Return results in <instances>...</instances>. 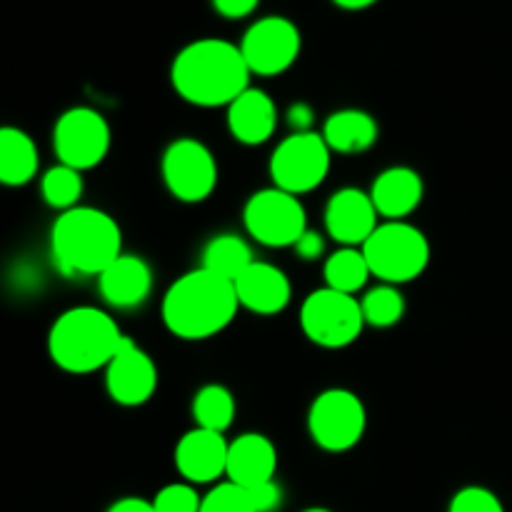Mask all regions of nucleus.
I'll return each mask as SVG.
<instances>
[{
    "mask_svg": "<svg viewBox=\"0 0 512 512\" xmlns=\"http://www.w3.org/2000/svg\"><path fill=\"white\" fill-rule=\"evenodd\" d=\"M300 48H303V38H300L298 25L283 15L255 20L240 40V50H243L250 73L263 75V78L285 73L298 60Z\"/></svg>",
    "mask_w": 512,
    "mask_h": 512,
    "instance_id": "nucleus-12",
    "label": "nucleus"
},
{
    "mask_svg": "<svg viewBox=\"0 0 512 512\" xmlns=\"http://www.w3.org/2000/svg\"><path fill=\"white\" fill-rule=\"evenodd\" d=\"M230 443L223 433L195 428L175 448V468L190 485H210L228 470Z\"/></svg>",
    "mask_w": 512,
    "mask_h": 512,
    "instance_id": "nucleus-15",
    "label": "nucleus"
},
{
    "mask_svg": "<svg viewBox=\"0 0 512 512\" xmlns=\"http://www.w3.org/2000/svg\"><path fill=\"white\" fill-rule=\"evenodd\" d=\"M378 210L370 193L343 188L325 205V233L345 248H363L378 228Z\"/></svg>",
    "mask_w": 512,
    "mask_h": 512,
    "instance_id": "nucleus-14",
    "label": "nucleus"
},
{
    "mask_svg": "<svg viewBox=\"0 0 512 512\" xmlns=\"http://www.w3.org/2000/svg\"><path fill=\"white\" fill-rule=\"evenodd\" d=\"M250 75L253 73L240 45L220 38H200L175 55L170 83L185 103L220 108L250 88Z\"/></svg>",
    "mask_w": 512,
    "mask_h": 512,
    "instance_id": "nucleus-1",
    "label": "nucleus"
},
{
    "mask_svg": "<svg viewBox=\"0 0 512 512\" xmlns=\"http://www.w3.org/2000/svg\"><path fill=\"white\" fill-rule=\"evenodd\" d=\"M165 188L180 203H203L218 185V163L208 145L195 138H178L160 160Z\"/></svg>",
    "mask_w": 512,
    "mask_h": 512,
    "instance_id": "nucleus-10",
    "label": "nucleus"
},
{
    "mask_svg": "<svg viewBox=\"0 0 512 512\" xmlns=\"http://www.w3.org/2000/svg\"><path fill=\"white\" fill-rule=\"evenodd\" d=\"M235 293H238L240 308L255 315L283 313L293 298L288 275L275 265L258 263V260L235 280Z\"/></svg>",
    "mask_w": 512,
    "mask_h": 512,
    "instance_id": "nucleus-16",
    "label": "nucleus"
},
{
    "mask_svg": "<svg viewBox=\"0 0 512 512\" xmlns=\"http://www.w3.org/2000/svg\"><path fill=\"white\" fill-rule=\"evenodd\" d=\"M323 138L335 153H365L378 140V123L370 113L355 108L338 110L323 125Z\"/></svg>",
    "mask_w": 512,
    "mask_h": 512,
    "instance_id": "nucleus-21",
    "label": "nucleus"
},
{
    "mask_svg": "<svg viewBox=\"0 0 512 512\" xmlns=\"http://www.w3.org/2000/svg\"><path fill=\"white\" fill-rule=\"evenodd\" d=\"M203 498L190 483H170L153 498L155 512H200Z\"/></svg>",
    "mask_w": 512,
    "mask_h": 512,
    "instance_id": "nucleus-29",
    "label": "nucleus"
},
{
    "mask_svg": "<svg viewBox=\"0 0 512 512\" xmlns=\"http://www.w3.org/2000/svg\"><path fill=\"white\" fill-rule=\"evenodd\" d=\"M53 150L60 163L80 173L95 168L110 150L108 120L85 105L65 110L53 128Z\"/></svg>",
    "mask_w": 512,
    "mask_h": 512,
    "instance_id": "nucleus-11",
    "label": "nucleus"
},
{
    "mask_svg": "<svg viewBox=\"0 0 512 512\" xmlns=\"http://www.w3.org/2000/svg\"><path fill=\"white\" fill-rule=\"evenodd\" d=\"M368 413L363 400L343 388H330L313 400L308 413L310 438L328 453H345L363 440Z\"/></svg>",
    "mask_w": 512,
    "mask_h": 512,
    "instance_id": "nucleus-8",
    "label": "nucleus"
},
{
    "mask_svg": "<svg viewBox=\"0 0 512 512\" xmlns=\"http://www.w3.org/2000/svg\"><path fill=\"white\" fill-rule=\"evenodd\" d=\"M228 128L238 143L260 145L278 128V108L265 90L248 88L228 105Z\"/></svg>",
    "mask_w": 512,
    "mask_h": 512,
    "instance_id": "nucleus-19",
    "label": "nucleus"
},
{
    "mask_svg": "<svg viewBox=\"0 0 512 512\" xmlns=\"http://www.w3.org/2000/svg\"><path fill=\"white\" fill-rule=\"evenodd\" d=\"M325 288L340 290L345 295H355L368 285L370 270L363 248H340L338 253L325 260Z\"/></svg>",
    "mask_w": 512,
    "mask_h": 512,
    "instance_id": "nucleus-24",
    "label": "nucleus"
},
{
    "mask_svg": "<svg viewBox=\"0 0 512 512\" xmlns=\"http://www.w3.org/2000/svg\"><path fill=\"white\" fill-rule=\"evenodd\" d=\"M360 305H363L365 325H373V328H393L405 315L403 293L398 290V285L390 283L368 290Z\"/></svg>",
    "mask_w": 512,
    "mask_h": 512,
    "instance_id": "nucleus-27",
    "label": "nucleus"
},
{
    "mask_svg": "<svg viewBox=\"0 0 512 512\" xmlns=\"http://www.w3.org/2000/svg\"><path fill=\"white\" fill-rule=\"evenodd\" d=\"M243 223L250 238L268 248H288L295 245L308 230V215L298 195L280 188L258 190L248 198L243 208Z\"/></svg>",
    "mask_w": 512,
    "mask_h": 512,
    "instance_id": "nucleus-7",
    "label": "nucleus"
},
{
    "mask_svg": "<svg viewBox=\"0 0 512 512\" xmlns=\"http://www.w3.org/2000/svg\"><path fill=\"white\" fill-rule=\"evenodd\" d=\"M105 388L118 405L138 408L148 403L158 388V368L153 358L130 338L123 340L115 358L105 368Z\"/></svg>",
    "mask_w": 512,
    "mask_h": 512,
    "instance_id": "nucleus-13",
    "label": "nucleus"
},
{
    "mask_svg": "<svg viewBox=\"0 0 512 512\" xmlns=\"http://www.w3.org/2000/svg\"><path fill=\"white\" fill-rule=\"evenodd\" d=\"M423 193L425 185L420 173H415L413 168H405V165L383 170L370 188L375 210L388 220L408 218L423 203Z\"/></svg>",
    "mask_w": 512,
    "mask_h": 512,
    "instance_id": "nucleus-20",
    "label": "nucleus"
},
{
    "mask_svg": "<svg viewBox=\"0 0 512 512\" xmlns=\"http://www.w3.org/2000/svg\"><path fill=\"white\" fill-rule=\"evenodd\" d=\"M285 118H288V125L295 130V133H310L315 115H313V110H310V105L295 103V105H290L288 113H285Z\"/></svg>",
    "mask_w": 512,
    "mask_h": 512,
    "instance_id": "nucleus-34",
    "label": "nucleus"
},
{
    "mask_svg": "<svg viewBox=\"0 0 512 512\" xmlns=\"http://www.w3.org/2000/svg\"><path fill=\"white\" fill-rule=\"evenodd\" d=\"M38 175V148L20 128L0 130V183L20 188Z\"/></svg>",
    "mask_w": 512,
    "mask_h": 512,
    "instance_id": "nucleus-22",
    "label": "nucleus"
},
{
    "mask_svg": "<svg viewBox=\"0 0 512 512\" xmlns=\"http://www.w3.org/2000/svg\"><path fill=\"white\" fill-rule=\"evenodd\" d=\"M300 328H303L305 338L320 348H345L363 333V305L355 295H345L340 290H313L300 308Z\"/></svg>",
    "mask_w": 512,
    "mask_h": 512,
    "instance_id": "nucleus-6",
    "label": "nucleus"
},
{
    "mask_svg": "<svg viewBox=\"0 0 512 512\" xmlns=\"http://www.w3.org/2000/svg\"><path fill=\"white\" fill-rule=\"evenodd\" d=\"M448 512H505V505L493 490L470 485L453 495Z\"/></svg>",
    "mask_w": 512,
    "mask_h": 512,
    "instance_id": "nucleus-30",
    "label": "nucleus"
},
{
    "mask_svg": "<svg viewBox=\"0 0 512 512\" xmlns=\"http://www.w3.org/2000/svg\"><path fill=\"white\" fill-rule=\"evenodd\" d=\"M123 340L118 323L105 310L83 305L58 315L48 335V353L65 373L85 375L108 368Z\"/></svg>",
    "mask_w": 512,
    "mask_h": 512,
    "instance_id": "nucleus-4",
    "label": "nucleus"
},
{
    "mask_svg": "<svg viewBox=\"0 0 512 512\" xmlns=\"http://www.w3.org/2000/svg\"><path fill=\"white\" fill-rule=\"evenodd\" d=\"M50 253L55 268L68 278L100 275L123 255V233L108 213L78 205L53 223Z\"/></svg>",
    "mask_w": 512,
    "mask_h": 512,
    "instance_id": "nucleus-3",
    "label": "nucleus"
},
{
    "mask_svg": "<svg viewBox=\"0 0 512 512\" xmlns=\"http://www.w3.org/2000/svg\"><path fill=\"white\" fill-rule=\"evenodd\" d=\"M240 308L233 280L198 268L175 280L163 295V323L180 340H208L233 323Z\"/></svg>",
    "mask_w": 512,
    "mask_h": 512,
    "instance_id": "nucleus-2",
    "label": "nucleus"
},
{
    "mask_svg": "<svg viewBox=\"0 0 512 512\" xmlns=\"http://www.w3.org/2000/svg\"><path fill=\"white\" fill-rule=\"evenodd\" d=\"M200 258H203L200 268L210 270L225 280H233V283L255 263L250 245L235 233H220L210 238Z\"/></svg>",
    "mask_w": 512,
    "mask_h": 512,
    "instance_id": "nucleus-23",
    "label": "nucleus"
},
{
    "mask_svg": "<svg viewBox=\"0 0 512 512\" xmlns=\"http://www.w3.org/2000/svg\"><path fill=\"white\" fill-rule=\"evenodd\" d=\"M303 512H333V510H328V508H308V510H303Z\"/></svg>",
    "mask_w": 512,
    "mask_h": 512,
    "instance_id": "nucleus-37",
    "label": "nucleus"
},
{
    "mask_svg": "<svg viewBox=\"0 0 512 512\" xmlns=\"http://www.w3.org/2000/svg\"><path fill=\"white\" fill-rule=\"evenodd\" d=\"M108 512H155V508H153V500L120 498L110 505Z\"/></svg>",
    "mask_w": 512,
    "mask_h": 512,
    "instance_id": "nucleus-35",
    "label": "nucleus"
},
{
    "mask_svg": "<svg viewBox=\"0 0 512 512\" xmlns=\"http://www.w3.org/2000/svg\"><path fill=\"white\" fill-rule=\"evenodd\" d=\"M260 5V0H213L215 13L223 15L228 20H240L248 18L250 13H255V8Z\"/></svg>",
    "mask_w": 512,
    "mask_h": 512,
    "instance_id": "nucleus-33",
    "label": "nucleus"
},
{
    "mask_svg": "<svg viewBox=\"0 0 512 512\" xmlns=\"http://www.w3.org/2000/svg\"><path fill=\"white\" fill-rule=\"evenodd\" d=\"M365 260L375 278L403 285L420 278L430 263V243L423 230L405 220H385L363 245Z\"/></svg>",
    "mask_w": 512,
    "mask_h": 512,
    "instance_id": "nucleus-5",
    "label": "nucleus"
},
{
    "mask_svg": "<svg viewBox=\"0 0 512 512\" xmlns=\"http://www.w3.org/2000/svg\"><path fill=\"white\" fill-rule=\"evenodd\" d=\"M278 470V450L265 435L245 433L230 443L228 470L225 478L240 488L250 490L275 480Z\"/></svg>",
    "mask_w": 512,
    "mask_h": 512,
    "instance_id": "nucleus-18",
    "label": "nucleus"
},
{
    "mask_svg": "<svg viewBox=\"0 0 512 512\" xmlns=\"http://www.w3.org/2000/svg\"><path fill=\"white\" fill-rule=\"evenodd\" d=\"M293 248H295V253H298V258H303V260H308V263H313V260L323 258L325 240H323V235L315 233V230L308 228L303 233V238H300L298 243L293 245Z\"/></svg>",
    "mask_w": 512,
    "mask_h": 512,
    "instance_id": "nucleus-32",
    "label": "nucleus"
},
{
    "mask_svg": "<svg viewBox=\"0 0 512 512\" xmlns=\"http://www.w3.org/2000/svg\"><path fill=\"white\" fill-rule=\"evenodd\" d=\"M248 493L258 512H278L280 505H283V488L275 480L258 485V488H250Z\"/></svg>",
    "mask_w": 512,
    "mask_h": 512,
    "instance_id": "nucleus-31",
    "label": "nucleus"
},
{
    "mask_svg": "<svg viewBox=\"0 0 512 512\" xmlns=\"http://www.w3.org/2000/svg\"><path fill=\"white\" fill-rule=\"evenodd\" d=\"M100 298L118 310H133L148 300L153 290L150 265L138 255H120L98 275Z\"/></svg>",
    "mask_w": 512,
    "mask_h": 512,
    "instance_id": "nucleus-17",
    "label": "nucleus"
},
{
    "mask_svg": "<svg viewBox=\"0 0 512 512\" xmlns=\"http://www.w3.org/2000/svg\"><path fill=\"white\" fill-rule=\"evenodd\" d=\"M195 428L223 433L235 420V398L223 385H203L193 398Z\"/></svg>",
    "mask_w": 512,
    "mask_h": 512,
    "instance_id": "nucleus-25",
    "label": "nucleus"
},
{
    "mask_svg": "<svg viewBox=\"0 0 512 512\" xmlns=\"http://www.w3.org/2000/svg\"><path fill=\"white\" fill-rule=\"evenodd\" d=\"M333 3L343 10H365L378 3V0H333Z\"/></svg>",
    "mask_w": 512,
    "mask_h": 512,
    "instance_id": "nucleus-36",
    "label": "nucleus"
},
{
    "mask_svg": "<svg viewBox=\"0 0 512 512\" xmlns=\"http://www.w3.org/2000/svg\"><path fill=\"white\" fill-rule=\"evenodd\" d=\"M330 153L320 133H293L275 148L270 158V178L275 188L303 195L318 188L330 173Z\"/></svg>",
    "mask_w": 512,
    "mask_h": 512,
    "instance_id": "nucleus-9",
    "label": "nucleus"
},
{
    "mask_svg": "<svg viewBox=\"0 0 512 512\" xmlns=\"http://www.w3.org/2000/svg\"><path fill=\"white\" fill-rule=\"evenodd\" d=\"M200 512H258L255 510L250 493L240 485L230 483H218L208 495H203V505Z\"/></svg>",
    "mask_w": 512,
    "mask_h": 512,
    "instance_id": "nucleus-28",
    "label": "nucleus"
},
{
    "mask_svg": "<svg viewBox=\"0 0 512 512\" xmlns=\"http://www.w3.org/2000/svg\"><path fill=\"white\" fill-rule=\"evenodd\" d=\"M40 193H43L45 203L60 213L78 208V200L83 195V173L58 163L55 168L45 170V175L40 178Z\"/></svg>",
    "mask_w": 512,
    "mask_h": 512,
    "instance_id": "nucleus-26",
    "label": "nucleus"
}]
</instances>
